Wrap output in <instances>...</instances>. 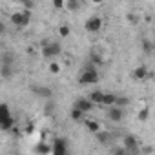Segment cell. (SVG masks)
Instances as JSON below:
<instances>
[{
    "mask_svg": "<svg viewBox=\"0 0 155 155\" xmlns=\"http://www.w3.org/2000/svg\"><path fill=\"white\" fill-rule=\"evenodd\" d=\"M29 20H31V11H29V8H26L24 11H17V13L11 15V24L17 26V28H26V26L29 24Z\"/></svg>",
    "mask_w": 155,
    "mask_h": 155,
    "instance_id": "1",
    "label": "cell"
},
{
    "mask_svg": "<svg viewBox=\"0 0 155 155\" xmlns=\"http://www.w3.org/2000/svg\"><path fill=\"white\" fill-rule=\"evenodd\" d=\"M99 71L97 69H84V73L79 77V84L81 86H91V84H97L99 82Z\"/></svg>",
    "mask_w": 155,
    "mask_h": 155,
    "instance_id": "2",
    "label": "cell"
},
{
    "mask_svg": "<svg viewBox=\"0 0 155 155\" xmlns=\"http://www.w3.org/2000/svg\"><path fill=\"white\" fill-rule=\"evenodd\" d=\"M62 53V46L58 42H46L42 46V57L44 58H53V57H58Z\"/></svg>",
    "mask_w": 155,
    "mask_h": 155,
    "instance_id": "3",
    "label": "cell"
},
{
    "mask_svg": "<svg viewBox=\"0 0 155 155\" xmlns=\"http://www.w3.org/2000/svg\"><path fill=\"white\" fill-rule=\"evenodd\" d=\"M84 28H86V31H90V33H97V31L102 29V18H101V17H91V18L86 20Z\"/></svg>",
    "mask_w": 155,
    "mask_h": 155,
    "instance_id": "4",
    "label": "cell"
},
{
    "mask_svg": "<svg viewBox=\"0 0 155 155\" xmlns=\"http://www.w3.org/2000/svg\"><path fill=\"white\" fill-rule=\"evenodd\" d=\"M75 106L77 108H81L82 111H91L93 110V106H95V102L90 99V97H81V99H77V102H75Z\"/></svg>",
    "mask_w": 155,
    "mask_h": 155,
    "instance_id": "5",
    "label": "cell"
},
{
    "mask_svg": "<svg viewBox=\"0 0 155 155\" xmlns=\"http://www.w3.org/2000/svg\"><path fill=\"white\" fill-rule=\"evenodd\" d=\"M53 153H55V155H66V153H68L66 139H55V140H53Z\"/></svg>",
    "mask_w": 155,
    "mask_h": 155,
    "instance_id": "6",
    "label": "cell"
},
{
    "mask_svg": "<svg viewBox=\"0 0 155 155\" xmlns=\"http://www.w3.org/2000/svg\"><path fill=\"white\" fill-rule=\"evenodd\" d=\"M122 117H124V111H122L120 106H117V108H110V110H108V119H110L111 122H120Z\"/></svg>",
    "mask_w": 155,
    "mask_h": 155,
    "instance_id": "7",
    "label": "cell"
},
{
    "mask_svg": "<svg viewBox=\"0 0 155 155\" xmlns=\"http://www.w3.org/2000/svg\"><path fill=\"white\" fill-rule=\"evenodd\" d=\"M31 91H33L35 95L42 97V99H51V95H53V91H51L49 88H46V86H33Z\"/></svg>",
    "mask_w": 155,
    "mask_h": 155,
    "instance_id": "8",
    "label": "cell"
},
{
    "mask_svg": "<svg viewBox=\"0 0 155 155\" xmlns=\"http://www.w3.org/2000/svg\"><path fill=\"white\" fill-rule=\"evenodd\" d=\"M122 142H124V148H126L128 151H137V144H139V142H137V137H135V135H126Z\"/></svg>",
    "mask_w": 155,
    "mask_h": 155,
    "instance_id": "9",
    "label": "cell"
},
{
    "mask_svg": "<svg viewBox=\"0 0 155 155\" xmlns=\"http://www.w3.org/2000/svg\"><path fill=\"white\" fill-rule=\"evenodd\" d=\"M146 77H148V68L146 66H137L133 69V79L135 81H144Z\"/></svg>",
    "mask_w": 155,
    "mask_h": 155,
    "instance_id": "10",
    "label": "cell"
},
{
    "mask_svg": "<svg viewBox=\"0 0 155 155\" xmlns=\"http://www.w3.org/2000/svg\"><path fill=\"white\" fill-rule=\"evenodd\" d=\"M13 126H15V119L11 115L0 119V130H2V131H9V130H13Z\"/></svg>",
    "mask_w": 155,
    "mask_h": 155,
    "instance_id": "11",
    "label": "cell"
},
{
    "mask_svg": "<svg viewBox=\"0 0 155 155\" xmlns=\"http://www.w3.org/2000/svg\"><path fill=\"white\" fill-rule=\"evenodd\" d=\"M84 124H86V130L88 131H93V133H97V131H101L102 128H101V124L97 122V120H93V119H86L84 120Z\"/></svg>",
    "mask_w": 155,
    "mask_h": 155,
    "instance_id": "12",
    "label": "cell"
},
{
    "mask_svg": "<svg viewBox=\"0 0 155 155\" xmlns=\"http://www.w3.org/2000/svg\"><path fill=\"white\" fill-rule=\"evenodd\" d=\"M84 115H86V111H82L81 108H77V106H73V108H71V111H69V117H71L73 120H82V119H84Z\"/></svg>",
    "mask_w": 155,
    "mask_h": 155,
    "instance_id": "13",
    "label": "cell"
},
{
    "mask_svg": "<svg viewBox=\"0 0 155 155\" xmlns=\"http://www.w3.org/2000/svg\"><path fill=\"white\" fill-rule=\"evenodd\" d=\"M0 75H2V79H9L13 75V66L8 64V62H2V69H0Z\"/></svg>",
    "mask_w": 155,
    "mask_h": 155,
    "instance_id": "14",
    "label": "cell"
},
{
    "mask_svg": "<svg viewBox=\"0 0 155 155\" xmlns=\"http://www.w3.org/2000/svg\"><path fill=\"white\" fill-rule=\"evenodd\" d=\"M95 104H99V106H102V101H104V93L102 91H91L90 95H88Z\"/></svg>",
    "mask_w": 155,
    "mask_h": 155,
    "instance_id": "15",
    "label": "cell"
},
{
    "mask_svg": "<svg viewBox=\"0 0 155 155\" xmlns=\"http://www.w3.org/2000/svg\"><path fill=\"white\" fill-rule=\"evenodd\" d=\"M115 101H117V95H113V93H104L102 106H115Z\"/></svg>",
    "mask_w": 155,
    "mask_h": 155,
    "instance_id": "16",
    "label": "cell"
},
{
    "mask_svg": "<svg viewBox=\"0 0 155 155\" xmlns=\"http://www.w3.org/2000/svg\"><path fill=\"white\" fill-rule=\"evenodd\" d=\"M95 135H97V140H99L101 144H106V142H110V139H111V135H110L108 131H102V130L97 131Z\"/></svg>",
    "mask_w": 155,
    "mask_h": 155,
    "instance_id": "17",
    "label": "cell"
},
{
    "mask_svg": "<svg viewBox=\"0 0 155 155\" xmlns=\"http://www.w3.org/2000/svg\"><path fill=\"white\" fill-rule=\"evenodd\" d=\"M66 9L68 11H77V9H79V0H68V2H66Z\"/></svg>",
    "mask_w": 155,
    "mask_h": 155,
    "instance_id": "18",
    "label": "cell"
},
{
    "mask_svg": "<svg viewBox=\"0 0 155 155\" xmlns=\"http://www.w3.org/2000/svg\"><path fill=\"white\" fill-rule=\"evenodd\" d=\"M69 33H71V31H69V28H68L66 24L58 28V37H60V38H68V37H69Z\"/></svg>",
    "mask_w": 155,
    "mask_h": 155,
    "instance_id": "19",
    "label": "cell"
},
{
    "mask_svg": "<svg viewBox=\"0 0 155 155\" xmlns=\"http://www.w3.org/2000/svg\"><path fill=\"white\" fill-rule=\"evenodd\" d=\"M148 117H150V110H148V108L139 110V113H137V119H139V120H148Z\"/></svg>",
    "mask_w": 155,
    "mask_h": 155,
    "instance_id": "20",
    "label": "cell"
},
{
    "mask_svg": "<svg viewBox=\"0 0 155 155\" xmlns=\"http://www.w3.org/2000/svg\"><path fill=\"white\" fill-rule=\"evenodd\" d=\"M9 106L4 102V104H0V119H4V117H9Z\"/></svg>",
    "mask_w": 155,
    "mask_h": 155,
    "instance_id": "21",
    "label": "cell"
},
{
    "mask_svg": "<svg viewBox=\"0 0 155 155\" xmlns=\"http://www.w3.org/2000/svg\"><path fill=\"white\" fill-rule=\"evenodd\" d=\"M35 151H37V153H49V151H53V146L49 148V146H46V144H38V146L35 148Z\"/></svg>",
    "mask_w": 155,
    "mask_h": 155,
    "instance_id": "22",
    "label": "cell"
},
{
    "mask_svg": "<svg viewBox=\"0 0 155 155\" xmlns=\"http://www.w3.org/2000/svg\"><path fill=\"white\" fill-rule=\"evenodd\" d=\"M49 71H51L53 75L60 73V64H58V62H51V64H49Z\"/></svg>",
    "mask_w": 155,
    "mask_h": 155,
    "instance_id": "23",
    "label": "cell"
},
{
    "mask_svg": "<svg viewBox=\"0 0 155 155\" xmlns=\"http://www.w3.org/2000/svg\"><path fill=\"white\" fill-rule=\"evenodd\" d=\"M128 104H130V101L126 97H117V101H115V106H120V108L122 106H128Z\"/></svg>",
    "mask_w": 155,
    "mask_h": 155,
    "instance_id": "24",
    "label": "cell"
},
{
    "mask_svg": "<svg viewBox=\"0 0 155 155\" xmlns=\"http://www.w3.org/2000/svg\"><path fill=\"white\" fill-rule=\"evenodd\" d=\"M53 8L55 9H64L66 8V2H64V0H53Z\"/></svg>",
    "mask_w": 155,
    "mask_h": 155,
    "instance_id": "25",
    "label": "cell"
},
{
    "mask_svg": "<svg viewBox=\"0 0 155 155\" xmlns=\"http://www.w3.org/2000/svg\"><path fill=\"white\" fill-rule=\"evenodd\" d=\"M91 62L97 64V66H101V64H102V57H99L97 53H91Z\"/></svg>",
    "mask_w": 155,
    "mask_h": 155,
    "instance_id": "26",
    "label": "cell"
},
{
    "mask_svg": "<svg viewBox=\"0 0 155 155\" xmlns=\"http://www.w3.org/2000/svg\"><path fill=\"white\" fill-rule=\"evenodd\" d=\"M128 22L131 24V26H137V22H139V18H137V15H128Z\"/></svg>",
    "mask_w": 155,
    "mask_h": 155,
    "instance_id": "27",
    "label": "cell"
},
{
    "mask_svg": "<svg viewBox=\"0 0 155 155\" xmlns=\"http://www.w3.org/2000/svg\"><path fill=\"white\" fill-rule=\"evenodd\" d=\"M142 48H144V51H146V53H150L153 46H151V42H148V40H144V42H142Z\"/></svg>",
    "mask_w": 155,
    "mask_h": 155,
    "instance_id": "28",
    "label": "cell"
},
{
    "mask_svg": "<svg viewBox=\"0 0 155 155\" xmlns=\"http://www.w3.org/2000/svg\"><path fill=\"white\" fill-rule=\"evenodd\" d=\"M53 108H55V106H53V102H49V104L44 108V113H46V115H51V113H53Z\"/></svg>",
    "mask_w": 155,
    "mask_h": 155,
    "instance_id": "29",
    "label": "cell"
},
{
    "mask_svg": "<svg viewBox=\"0 0 155 155\" xmlns=\"http://www.w3.org/2000/svg\"><path fill=\"white\" fill-rule=\"evenodd\" d=\"M90 2H91V4H97V6H99V4H102V2H104V0H90Z\"/></svg>",
    "mask_w": 155,
    "mask_h": 155,
    "instance_id": "30",
    "label": "cell"
},
{
    "mask_svg": "<svg viewBox=\"0 0 155 155\" xmlns=\"http://www.w3.org/2000/svg\"><path fill=\"white\" fill-rule=\"evenodd\" d=\"M153 24H155V18H153Z\"/></svg>",
    "mask_w": 155,
    "mask_h": 155,
    "instance_id": "31",
    "label": "cell"
}]
</instances>
